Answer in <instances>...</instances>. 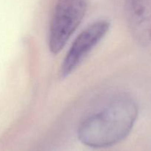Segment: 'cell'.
<instances>
[{"label":"cell","instance_id":"1","mask_svg":"<svg viewBox=\"0 0 151 151\" xmlns=\"http://www.w3.org/2000/svg\"><path fill=\"white\" fill-rule=\"evenodd\" d=\"M138 114V105L133 97L116 96L83 119L78 128V138L84 145L95 148L114 145L129 135Z\"/></svg>","mask_w":151,"mask_h":151},{"label":"cell","instance_id":"2","mask_svg":"<svg viewBox=\"0 0 151 151\" xmlns=\"http://www.w3.org/2000/svg\"><path fill=\"white\" fill-rule=\"evenodd\" d=\"M86 0H58L49 32V48L58 54L64 47L86 14Z\"/></svg>","mask_w":151,"mask_h":151},{"label":"cell","instance_id":"3","mask_svg":"<svg viewBox=\"0 0 151 151\" xmlns=\"http://www.w3.org/2000/svg\"><path fill=\"white\" fill-rule=\"evenodd\" d=\"M109 27V22L100 20L91 24L78 35L61 63L60 69L61 78H66L76 70L91 50L106 35Z\"/></svg>","mask_w":151,"mask_h":151},{"label":"cell","instance_id":"4","mask_svg":"<svg viewBox=\"0 0 151 151\" xmlns=\"http://www.w3.org/2000/svg\"><path fill=\"white\" fill-rule=\"evenodd\" d=\"M130 32L142 47L151 43V0H125Z\"/></svg>","mask_w":151,"mask_h":151}]
</instances>
